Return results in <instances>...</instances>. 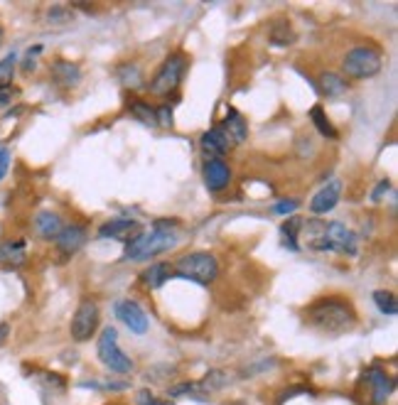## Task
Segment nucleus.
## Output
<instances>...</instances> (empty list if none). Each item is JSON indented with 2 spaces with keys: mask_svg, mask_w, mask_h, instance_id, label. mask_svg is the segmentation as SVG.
Returning <instances> with one entry per match:
<instances>
[{
  "mask_svg": "<svg viewBox=\"0 0 398 405\" xmlns=\"http://www.w3.org/2000/svg\"><path fill=\"white\" fill-rule=\"evenodd\" d=\"M305 319L310 327L320 329V332L330 334H342L354 329L357 324V312L354 304L345 297H320L305 309Z\"/></svg>",
  "mask_w": 398,
  "mask_h": 405,
  "instance_id": "nucleus-1",
  "label": "nucleus"
},
{
  "mask_svg": "<svg viewBox=\"0 0 398 405\" xmlns=\"http://www.w3.org/2000/svg\"><path fill=\"white\" fill-rule=\"evenodd\" d=\"M177 246V233L165 224H158L150 231L136 233L131 241L126 243V258L128 261H150V258L160 256L162 251H170Z\"/></svg>",
  "mask_w": 398,
  "mask_h": 405,
  "instance_id": "nucleus-2",
  "label": "nucleus"
},
{
  "mask_svg": "<svg viewBox=\"0 0 398 405\" xmlns=\"http://www.w3.org/2000/svg\"><path fill=\"white\" fill-rule=\"evenodd\" d=\"M307 246L315 251H337L342 256H354L357 253V236L340 221L320 224V233L307 241Z\"/></svg>",
  "mask_w": 398,
  "mask_h": 405,
  "instance_id": "nucleus-3",
  "label": "nucleus"
},
{
  "mask_svg": "<svg viewBox=\"0 0 398 405\" xmlns=\"http://www.w3.org/2000/svg\"><path fill=\"white\" fill-rule=\"evenodd\" d=\"M175 273L180 278H187L192 283L199 285H212L219 275V263L212 253L207 251H197V253H187L180 261L175 263Z\"/></svg>",
  "mask_w": 398,
  "mask_h": 405,
  "instance_id": "nucleus-4",
  "label": "nucleus"
},
{
  "mask_svg": "<svg viewBox=\"0 0 398 405\" xmlns=\"http://www.w3.org/2000/svg\"><path fill=\"white\" fill-rule=\"evenodd\" d=\"M342 69H345L347 77L371 79L381 72V52L374 47H354L345 54Z\"/></svg>",
  "mask_w": 398,
  "mask_h": 405,
  "instance_id": "nucleus-5",
  "label": "nucleus"
},
{
  "mask_svg": "<svg viewBox=\"0 0 398 405\" xmlns=\"http://www.w3.org/2000/svg\"><path fill=\"white\" fill-rule=\"evenodd\" d=\"M98 359L101 364L113 373H131L133 371V361L126 356V354L118 349V332L113 327L103 329L101 337H98Z\"/></svg>",
  "mask_w": 398,
  "mask_h": 405,
  "instance_id": "nucleus-6",
  "label": "nucleus"
},
{
  "mask_svg": "<svg viewBox=\"0 0 398 405\" xmlns=\"http://www.w3.org/2000/svg\"><path fill=\"white\" fill-rule=\"evenodd\" d=\"M185 69H187V59L182 54H172L162 62V67L155 72L150 82V91L158 94V96H167L170 91H175L180 86L182 77H185Z\"/></svg>",
  "mask_w": 398,
  "mask_h": 405,
  "instance_id": "nucleus-7",
  "label": "nucleus"
},
{
  "mask_svg": "<svg viewBox=\"0 0 398 405\" xmlns=\"http://www.w3.org/2000/svg\"><path fill=\"white\" fill-rule=\"evenodd\" d=\"M98 327V304L94 300H82L72 319V339L74 342H86Z\"/></svg>",
  "mask_w": 398,
  "mask_h": 405,
  "instance_id": "nucleus-8",
  "label": "nucleus"
},
{
  "mask_svg": "<svg viewBox=\"0 0 398 405\" xmlns=\"http://www.w3.org/2000/svg\"><path fill=\"white\" fill-rule=\"evenodd\" d=\"M116 314L133 334H146L148 332V314L143 312V307L136 300H121L116 304Z\"/></svg>",
  "mask_w": 398,
  "mask_h": 405,
  "instance_id": "nucleus-9",
  "label": "nucleus"
},
{
  "mask_svg": "<svg viewBox=\"0 0 398 405\" xmlns=\"http://www.w3.org/2000/svg\"><path fill=\"white\" fill-rule=\"evenodd\" d=\"M340 197H342V182L340 179H332V182H327L325 187L320 189V192L312 197V202H310V212L312 214H327V212H332V209L337 207V202H340Z\"/></svg>",
  "mask_w": 398,
  "mask_h": 405,
  "instance_id": "nucleus-10",
  "label": "nucleus"
},
{
  "mask_svg": "<svg viewBox=\"0 0 398 405\" xmlns=\"http://www.w3.org/2000/svg\"><path fill=\"white\" fill-rule=\"evenodd\" d=\"M366 381L371 386V398H374V405H386L389 396L394 393V378L389 376L386 371L381 368H369L366 371Z\"/></svg>",
  "mask_w": 398,
  "mask_h": 405,
  "instance_id": "nucleus-11",
  "label": "nucleus"
},
{
  "mask_svg": "<svg viewBox=\"0 0 398 405\" xmlns=\"http://www.w3.org/2000/svg\"><path fill=\"white\" fill-rule=\"evenodd\" d=\"M202 174H204V184H207L212 192H219L229 184L231 179V169L224 160H207L202 167Z\"/></svg>",
  "mask_w": 398,
  "mask_h": 405,
  "instance_id": "nucleus-12",
  "label": "nucleus"
},
{
  "mask_svg": "<svg viewBox=\"0 0 398 405\" xmlns=\"http://www.w3.org/2000/svg\"><path fill=\"white\" fill-rule=\"evenodd\" d=\"M57 248L59 253H64V256H74V253L79 251V248L84 246V241H86V229L82 226V224H72V226H64L62 233H59L57 238Z\"/></svg>",
  "mask_w": 398,
  "mask_h": 405,
  "instance_id": "nucleus-13",
  "label": "nucleus"
},
{
  "mask_svg": "<svg viewBox=\"0 0 398 405\" xmlns=\"http://www.w3.org/2000/svg\"><path fill=\"white\" fill-rule=\"evenodd\" d=\"M204 155H209V160H219L222 155H226V150L231 148V140L226 138V133L222 131L219 126H214L212 131H207L199 140Z\"/></svg>",
  "mask_w": 398,
  "mask_h": 405,
  "instance_id": "nucleus-14",
  "label": "nucleus"
},
{
  "mask_svg": "<svg viewBox=\"0 0 398 405\" xmlns=\"http://www.w3.org/2000/svg\"><path fill=\"white\" fill-rule=\"evenodd\" d=\"M32 226H34V233H37L39 238H44V241H54V238L62 233L64 224H62V219H59V214L39 212L37 217H34Z\"/></svg>",
  "mask_w": 398,
  "mask_h": 405,
  "instance_id": "nucleus-15",
  "label": "nucleus"
},
{
  "mask_svg": "<svg viewBox=\"0 0 398 405\" xmlns=\"http://www.w3.org/2000/svg\"><path fill=\"white\" fill-rule=\"evenodd\" d=\"M52 79L62 89H74L82 82V69H79L77 64L67 62V59H57V62L52 64Z\"/></svg>",
  "mask_w": 398,
  "mask_h": 405,
  "instance_id": "nucleus-16",
  "label": "nucleus"
},
{
  "mask_svg": "<svg viewBox=\"0 0 398 405\" xmlns=\"http://www.w3.org/2000/svg\"><path fill=\"white\" fill-rule=\"evenodd\" d=\"M25 261H27V246H25V241L0 243V263L5 268H20Z\"/></svg>",
  "mask_w": 398,
  "mask_h": 405,
  "instance_id": "nucleus-17",
  "label": "nucleus"
},
{
  "mask_svg": "<svg viewBox=\"0 0 398 405\" xmlns=\"http://www.w3.org/2000/svg\"><path fill=\"white\" fill-rule=\"evenodd\" d=\"M224 133H226V138L231 140V145H238V143H243L246 140V135H248V126H246V121H243V116L238 111H229L226 113V118H224V123L222 126Z\"/></svg>",
  "mask_w": 398,
  "mask_h": 405,
  "instance_id": "nucleus-18",
  "label": "nucleus"
},
{
  "mask_svg": "<svg viewBox=\"0 0 398 405\" xmlns=\"http://www.w3.org/2000/svg\"><path fill=\"white\" fill-rule=\"evenodd\" d=\"M320 89H322V94H325V96L340 98V96H345V94H347V82L340 77V74L325 72V74H320Z\"/></svg>",
  "mask_w": 398,
  "mask_h": 405,
  "instance_id": "nucleus-19",
  "label": "nucleus"
},
{
  "mask_svg": "<svg viewBox=\"0 0 398 405\" xmlns=\"http://www.w3.org/2000/svg\"><path fill=\"white\" fill-rule=\"evenodd\" d=\"M131 231H138V221H133V219H113V221L103 224V226L98 229V236L118 238V236H126V233H131Z\"/></svg>",
  "mask_w": 398,
  "mask_h": 405,
  "instance_id": "nucleus-20",
  "label": "nucleus"
},
{
  "mask_svg": "<svg viewBox=\"0 0 398 405\" xmlns=\"http://www.w3.org/2000/svg\"><path fill=\"white\" fill-rule=\"evenodd\" d=\"M170 275H172L170 263H155V266H150V270L143 273V283H148L150 288H160Z\"/></svg>",
  "mask_w": 398,
  "mask_h": 405,
  "instance_id": "nucleus-21",
  "label": "nucleus"
},
{
  "mask_svg": "<svg viewBox=\"0 0 398 405\" xmlns=\"http://www.w3.org/2000/svg\"><path fill=\"white\" fill-rule=\"evenodd\" d=\"M271 42L278 44V47H285V44L295 42V32H293V27L288 25V20H278V22H273Z\"/></svg>",
  "mask_w": 398,
  "mask_h": 405,
  "instance_id": "nucleus-22",
  "label": "nucleus"
},
{
  "mask_svg": "<svg viewBox=\"0 0 398 405\" xmlns=\"http://www.w3.org/2000/svg\"><path fill=\"white\" fill-rule=\"evenodd\" d=\"M310 118H312V123H315V128L320 131L325 138H337V128L330 123V118L325 116V111H322V106H312L310 108Z\"/></svg>",
  "mask_w": 398,
  "mask_h": 405,
  "instance_id": "nucleus-23",
  "label": "nucleus"
},
{
  "mask_svg": "<svg viewBox=\"0 0 398 405\" xmlns=\"http://www.w3.org/2000/svg\"><path fill=\"white\" fill-rule=\"evenodd\" d=\"M374 302H376V307H379L384 314H391V317H394V314L398 312L396 295L389 292V290H376V292H374Z\"/></svg>",
  "mask_w": 398,
  "mask_h": 405,
  "instance_id": "nucleus-24",
  "label": "nucleus"
},
{
  "mask_svg": "<svg viewBox=\"0 0 398 405\" xmlns=\"http://www.w3.org/2000/svg\"><path fill=\"white\" fill-rule=\"evenodd\" d=\"M118 77H121V84L128 89H138L143 84V77H141V69L136 67V64H126V67H121V72H118Z\"/></svg>",
  "mask_w": 398,
  "mask_h": 405,
  "instance_id": "nucleus-25",
  "label": "nucleus"
},
{
  "mask_svg": "<svg viewBox=\"0 0 398 405\" xmlns=\"http://www.w3.org/2000/svg\"><path fill=\"white\" fill-rule=\"evenodd\" d=\"M15 64H18V54H15V52H10L5 59H0V89L10 86L13 74H15Z\"/></svg>",
  "mask_w": 398,
  "mask_h": 405,
  "instance_id": "nucleus-26",
  "label": "nucleus"
},
{
  "mask_svg": "<svg viewBox=\"0 0 398 405\" xmlns=\"http://www.w3.org/2000/svg\"><path fill=\"white\" fill-rule=\"evenodd\" d=\"M131 113L138 118V121L148 123V126H158V121H155V108H150L148 103L133 101V103H131Z\"/></svg>",
  "mask_w": 398,
  "mask_h": 405,
  "instance_id": "nucleus-27",
  "label": "nucleus"
},
{
  "mask_svg": "<svg viewBox=\"0 0 398 405\" xmlns=\"http://www.w3.org/2000/svg\"><path fill=\"white\" fill-rule=\"evenodd\" d=\"M302 226V221H300V219H297V217H290V221H285V224H283V233H285V238H288V246H290V248H297L295 246V236H297V229H300Z\"/></svg>",
  "mask_w": 398,
  "mask_h": 405,
  "instance_id": "nucleus-28",
  "label": "nucleus"
},
{
  "mask_svg": "<svg viewBox=\"0 0 398 405\" xmlns=\"http://www.w3.org/2000/svg\"><path fill=\"white\" fill-rule=\"evenodd\" d=\"M49 22L52 25H62V22H69L72 20V13H69L67 8H62V5H54L52 10H49Z\"/></svg>",
  "mask_w": 398,
  "mask_h": 405,
  "instance_id": "nucleus-29",
  "label": "nucleus"
},
{
  "mask_svg": "<svg viewBox=\"0 0 398 405\" xmlns=\"http://www.w3.org/2000/svg\"><path fill=\"white\" fill-rule=\"evenodd\" d=\"M136 401H138V405H170L167 401H158V398L153 396V391H148V388H143V391H138Z\"/></svg>",
  "mask_w": 398,
  "mask_h": 405,
  "instance_id": "nucleus-30",
  "label": "nucleus"
},
{
  "mask_svg": "<svg viewBox=\"0 0 398 405\" xmlns=\"http://www.w3.org/2000/svg\"><path fill=\"white\" fill-rule=\"evenodd\" d=\"M155 121H158V126H172V108L170 106H160V108H155Z\"/></svg>",
  "mask_w": 398,
  "mask_h": 405,
  "instance_id": "nucleus-31",
  "label": "nucleus"
},
{
  "mask_svg": "<svg viewBox=\"0 0 398 405\" xmlns=\"http://www.w3.org/2000/svg\"><path fill=\"white\" fill-rule=\"evenodd\" d=\"M297 209V202L295 199H285V202H278L276 207H273V212L281 214V217H290L293 212Z\"/></svg>",
  "mask_w": 398,
  "mask_h": 405,
  "instance_id": "nucleus-32",
  "label": "nucleus"
},
{
  "mask_svg": "<svg viewBox=\"0 0 398 405\" xmlns=\"http://www.w3.org/2000/svg\"><path fill=\"white\" fill-rule=\"evenodd\" d=\"M8 167H10V150L0 145V179H5V174H8Z\"/></svg>",
  "mask_w": 398,
  "mask_h": 405,
  "instance_id": "nucleus-33",
  "label": "nucleus"
},
{
  "mask_svg": "<svg viewBox=\"0 0 398 405\" xmlns=\"http://www.w3.org/2000/svg\"><path fill=\"white\" fill-rule=\"evenodd\" d=\"M389 187H391V184H389V182H386V179H384V182H381L379 187L374 189V202H379V199L384 197V192H389Z\"/></svg>",
  "mask_w": 398,
  "mask_h": 405,
  "instance_id": "nucleus-34",
  "label": "nucleus"
},
{
  "mask_svg": "<svg viewBox=\"0 0 398 405\" xmlns=\"http://www.w3.org/2000/svg\"><path fill=\"white\" fill-rule=\"evenodd\" d=\"M10 98H13V86H3V89H0V106H3V103H8Z\"/></svg>",
  "mask_w": 398,
  "mask_h": 405,
  "instance_id": "nucleus-35",
  "label": "nucleus"
},
{
  "mask_svg": "<svg viewBox=\"0 0 398 405\" xmlns=\"http://www.w3.org/2000/svg\"><path fill=\"white\" fill-rule=\"evenodd\" d=\"M8 334H10V324L8 322H0V344L8 339Z\"/></svg>",
  "mask_w": 398,
  "mask_h": 405,
  "instance_id": "nucleus-36",
  "label": "nucleus"
},
{
  "mask_svg": "<svg viewBox=\"0 0 398 405\" xmlns=\"http://www.w3.org/2000/svg\"><path fill=\"white\" fill-rule=\"evenodd\" d=\"M3 37H5V30H3V25H0V44H3Z\"/></svg>",
  "mask_w": 398,
  "mask_h": 405,
  "instance_id": "nucleus-37",
  "label": "nucleus"
}]
</instances>
